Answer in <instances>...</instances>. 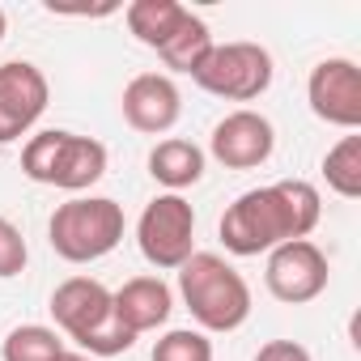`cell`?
Wrapping results in <instances>:
<instances>
[{
  "mask_svg": "<svg viewBox=\"0 0 361 361\" xmlns=\"http://www.w3.org/2000/svg\"><path fill=\"white\" fill-rule=\"evenodd\" d=\"M323 221V200L319 188L306 178H281L268 188H251L243 192L217 221V234L226 243L230 255L251 259V255H268L281 243H298L310 238Z\"/></svg>",
  "mask_w": 361,
  "mask_h": 361,
  "instance_id": "cell-1",
  "label": "cell"
},
{
  "mask_svg": "<svg viewBox=\"0 0 361 361\" xmlns=\"http://www.w3.org/2000/svg\"><path fill=\"white\" fill-rule=\"evenodd\" d=\"M56 331L68 336L85 357H119L136 344V336L115 319L111 289L94 276H68L51 293Z\"/></svg>",
  "mask_w": 361,
  "mask_h": 361,
  "instance_id": "cell-2",
  "label": "cell"
},
{
  "mask_svg": "<svg viewBox=\"0 0 361 361\" xmlns=\"http://www.w3.org/2000/svg\"><path fill=\"white\" fill-rule=\"evenodd\" d=\"M178 298H183V306L192 310V319L204 336L238 331L251 319V285L217 251H196L178 268Z\"/></svg>",
  "mask_w": 361,
  "mask_h": 361,
  "instance_id": "cell-3",
  "label": "cell"
},
{
  "mask_svg": "<svg viewBox=\"0 0 361 361\" xmlns=\"http://www.w3.org/2000/svg\"><path fill=\"white\" fill-rule=\"evenodd\" d=\"M22 174L39 188L81 196L106 174V145L68 128H43L22 145Z\"/></svg>",
  "mask_w": 361,
  "mask_h": 361,
  "instance_id": "cell-4",
  "label": "cell"
},
{
  "mask_svg": "<svg viewBox=\"0 0 361 361\" xmlns=\"http://www.w3.org/2000/svg\"><path fill=\"white\" fill-rule=\"evenodd\" d=\"M123 204H115L111 196H73L56 204L47 221V243L64 264H94L123 243Z\"/></svg>",
  "mask_w": 361,
  "mask_h": 361,
  "instance_id": "cell-5",
  "label": "cell"
},
{
  "mask_svg": "<svg viewBox=\"0 0 361 361\" xmlns=\"http://www.w3.org/2000/svg\"><path fill=\"white\" fill-rule=\"evenodd\" d=\"M276 77V64H272V51L259 47V43H213V51L204 56V64L192 73V81L213 94V98H226V102H255L268 94Z\"/></svg>",
  "mask_w": 361,
  "mask_h": 361,
  "instance_id": "cell-6",
  "label": "cell"
},
{
  "mask_svg": "<svg viewBox=\"0 0 361 361\" xmlns=\"http://www.w3.org/2000/svg\"><path fill=\"white\" fill-rule=\"evenodd\" d=\"M136 247H140L149 268L178 272L196 255V209H192V200L174 196V192L153 196L136 221Z\"/></svg>",
  "mask_w": 361,
  "mask_h": 361,
  "instance_id": "cell-7",
  "label": "cell"
},
{
  "mask_svg": "<svg viewBox=\"0 0 361 361\" xmlns=\"http://www.w3.org/2000/svg\"><path fill=\"white\" fill-rule=\"evenodd\" d=\"M331 281V264L323 255L319 243L310 238H298V243H281L276 251H268V264H264V285L276 302L285 306H306L314 302Z\"/></svg>",
  "mask_w": 361,
  "mask_h": 361,
  "instance_id": "cell-8",
  "label": "cell"
},
{
  "mask_svg": "<svg viewBox=\"0 0 361 361\" xmlns=\"http://www.w3.org/2000/svg\"><path fill=\"white\" fill-rule=\"evenodd\" d=\"M306 102L314 119L357 132L361 128V68L348 56H327L306 77Z\"/></svg>",
  "mask_w": 361,
  "mask_h": 361,
  "instance_id": "cell-9",
  "label": "cell"
},
{
  "mask_svg": "<svg viewBox=\"0 0 361 361\" xmlns=\"http://www.w3.org/2000/svg\"><path fill=\"white\" fill-rule=\"evenodd\" d=\"M51 85L39 64L30 60H9L0 64V145L22 140L47 111Z\"/></svg>",
  "mask_w": 361,
  "mask_h": 361,
  "instance_id": "cell-10",
  "label": "cell"
},
{
  "mask_svg": "<svg viewBox=\"0 0 361 361\" xmlns=\"http://www.w3.org/2000/svg\"><path fill=\"white\" fill-rule=\"evenodd\" d=\"M272 149H276V128L268 115H259L251 106H238L226 119H217L213 136H209V153L226 170H259L272 157Z\"/></svg>",
  "mask_w": 361,
  "mask_h": 361,
  "instance_id": "cell-11",
  "label": "cell"
},
{
  "mask_svg": "<svg viewBox=\"0 0 361 361\" xmlns=\"http://www.w3.org/2000/svg\"><path fill=\"white\" fill-rule=\"evenodd\" d=\"M123 123L140 136H166L183 115V94L166 73H136L119 94Z\"/></svg>",
  "mask_w": 361,
  "mask_h": 361,
  "instance_id": "cell-12",
  "label": "cell"
},
{
  "mask_svg": "<svg viewBox=\"0 0 361 361\" xmlns=\"http://www.w3.org/2000/svg\"><path fill=\"white\" fill-rule=\"evenodd\" d=\"M111 302H115V319L140 340L145 331H157V327L170 323L174 289H170L161 276H132V281H123V285L111 293Z\"/></svg>",
  "mask_w": 361,
  "mask_h": 361,
  "instance_id": "cell-13",
  "label": "cell"
},
{
  "mask_svg": "<svg viewBox=\"0 0 361 361\" xmlns=\"http://www.w3.org/2000/svg\"><path fill=\"white\" fill-rule=\"evenodd\" d=\"M149 174L166 192L183 196L188 188H196L204 178V149L183 140V136H166V140H157L149 149Z\"/></svg>",
  "mask_w": 361,
  "mask_h": 361,
  "instance_id": "cell-14",
  "label": "cell"
},
{
  "mask_svg": "<svg viewBox=\"0 0 361 361\" xmlns=\"http://www.w3.org/2000/svg\"><path fill=\"white\" fill-rule=\"evenodd\" d=\"M188 13H192V9L178 5V0H132V5L123 9V22H128L132 39H136L140 47L161 51V47L174 39V30L183 26Z\"/></svg>",
  "mask_w": 361,
  "mask_h": 361,
  "instance_id": "cell-15",
  "label": "cell"
},
{
  "mask_svg": "<svg viewBox=\"0 0 361 361\" xmlns=\"http://www.w3.org/2000/svg\"><path fill=\"white\" fill-rule=\"evenodd\" d=\"M209 51H213V30H209V22L196 18V13H188L183 26L174 30V39H170L157 56H161V64H166L170 73H188V77H192V73L204 64Z\"/></svg>",
  "mask_w": 361,
  "mask_h": 361,
  "instance_id": "cell-16",
  "label": "cell"
},
{
  "mask_svg": "<svg viewBox=\"0 0 361 361\" xmlns=\"http://www.w3.org/2000/svg\"><path fill=\"white\" fill-rule=\"evenodd\" d=\"M323 178L340 200H357L361 196V136L344 132L327 153H323Z\"/></svg>",
  "mask_w": 361,
  "mask_h": 361,
  "instance_id": "cell-17",
  "label": "cell"
},
{
  "mask_svg": "<svg viewBox=\"0 0 361 361\" xmlns=\"http://www.w3.org/2000/svg\"><path fill=\"white\" fill-rule=\"evenodd\" d=\"M68 348H64V336L47 323H22L5 336L0 344V357L5 361H60Z\"/></svg>",
  "mask_w": 361,
  "mask_h": 361,
  "instance_id": "cell-18",
  "label": "cell"
},
{
  "mask_svg": "<svg viewBox=\"0 0 361 361\" xmlns=\"http://www.w3.org/2000/svg\"><path fill=\"white\" fill-rule=\"evenodd\" d=\"M149 361H213V340L200 327H174L153 344Z\"/></svg>",
  "mask_w": 361,
  "mask_h": 361,
  "instance_id": "cell-19",
  "label": "cell"
},
{
  "mask_svg": "<svg viewBox=\"0 0 361 361\" xmlns=\"http://www.w3.org/2000/svg\"><path fill=\"white\" fill-rule=\"evenodd\" d=\"M26 264H30V247H26L22 230H18L9 217H0V281L22 276Z\"/></svg>",
  "mask_w": 361,
  "mask_h": 361,
  "instance_id": "cell-20",
  "label": "cell"
},
{
  "mask_svg": "<svg viewBox=\"0 0 361 361\" xmlns=\"http://www.w3.org/2000/svg\"><path fill=\"white\" fill-rule=\"evenodd\" d=\"M255 361H314V357H310V348L298 344V340H268V344H259Z\"/></svg>",
  "mask_w": 361,
  "mask_h": 361,
  "instance_id": "cell-21",
  "label": "cell"
},
{
  "mask_svg": "<svg viewBox=\"0 0 361 361\" xmlns=\"http://www.w3.org/2000/svg\"><path fill=\"white\" fill-rule=\"evenodd\" d=\"M60 361H94V357H85V353H64Z\"/></svg>",
  "mask_w": 361,
  "mask_h": 361,
  "instance_id": "cell-22",
  "label": "cell"
},
{
  "mask_svg": "<svg viewBox=\"0 0 361 361\" xmlns=\"http://www.w3.org/2000/svg\"><path fill=\"white\" fill-rule=\"evenodd\" d=\"M5 30H9V18H5V9H0V43H5Z\"/></svg>",
  "mask_w": 361,
  "mask_h": 361,
  "instance_id": "cell-23",
  "label": "cell"
}]
</instances>
